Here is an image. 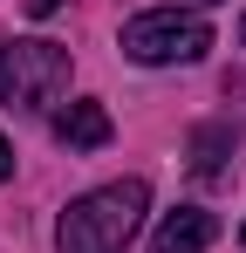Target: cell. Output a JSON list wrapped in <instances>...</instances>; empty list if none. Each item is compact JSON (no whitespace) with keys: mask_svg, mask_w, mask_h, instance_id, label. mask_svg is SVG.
Here are the masks:
<instances>
[{"mask_svg":"<svg viewBox=\"0 0 246 253\" xmlns=\"http://www.w3.org/2000/svg\"><path fill=\"white\" fill-rule=\"evenodd\" d=\"M144 212H151V185H144V178L96 185V192L69 199L62 226H55V247L62 253H123L130 240H137Z\"/></svg>","mask_w":246,"mask_h":253,"instance_id":"6da1fadb","label":"cell"},{"mask_svg":"<svg viewBox=\"0 0 246 253\" xmlns=\"http://www.w3.org/2000/svg\"><path fill=\"white\" fill-rule=\"evenodd\" d=\"M117 48L130 55V62H144V69H164V62H199L205 48H212V28H205L199 14L158 7V14H137V21H123Z\"/></svg>","mask_w":246,"mask_h":253,"instance_id":"7a4b0ae2","label":"cell"},{"mask_svg":"<svg viewBox=\"0 0 246 253\" xmlns=\"http://www.w3.org/2000/svg\"><path fill=\"white\" fill-rule=\"evenodd\" d=\"M62 89H69V48L62 42H7L0 103H14V110H48V103H62Z\"/></svg>","mask_w":246,"mask_h":253,"instance_id":"3957f363","label":"cell"},{"mask_svg":"<svg viewBox=\"0 0 246 253\" xmlns=\"http://www.w3.org/2000/svg\"><path fill=\"white\" fill-rule=\"evenodd\" d=\"M110 110L96 103V96H82V103H69V110H55V137L69 144V151H103L110 144Z\"/></svg>","mask_w":246,"mask_h":253,"instance_id":"277c9868","label":"cell"},{"mask_svg":"<svg viewBox=\"0 0 246 253\" xmlns=\"http://www.w3.org/2000/svg\"><path fill=\"white\" fill-rule=\"evenodd\" d=\"M219 240V219L199 206H178V212H164V226H158V253H205Z\"/></svg>","mask_w":246,"mask_h":253,"instance_id":"5b68a950","label":"cell"},{"mask_svg":"<svg viewBox=\"0 0 246 253\" xmlns=\"http://www.w3.org/2000/svg\"><path fill=\"white\" fill-rule=\"evenodd\" d=\"M219 151H226V130H199V178H219Z\"/></svg>","mask_w":246,"mask_h":253,"instance_id":"8992f818","label":"cell"},{"mask_svg":"<svg viewBox=\"0 0 246 253\" xmlns=\"http://www.w3.org/2000/svg\"><path fill=\"white\" fill-rule=\"evenodd\" d=\"M7 178H14V144L0 137V185H7Z\"/></svg>","mask_w":246,"mask_h":253,"instance_id":"52a82bcc","label":"cell"},{"mask_svg":"<svg viewBox=\"0 0 246 253\" xmlns=\"http://www.w3.org/2000/svg\"><path fill=\"white\" fill-rule=\"evenodd\" d=\"M55 7H62V0H28V14H35V21H48Z\"/></svg>","mask_w":246,"mask_h":253,"instance_id":"ba28073f","label":"cell"},{"mask_svg":"<svg viewBox=\"0 0 246 253\" xmlns=\"http://www.w3.org/2000/svg\"><path fill=\"white\" fill-rule=\"evenodd\" d=\"M0 83H7V42H0Z\"/></svg>","mask_w":246,"mask_h":253,"instance_id":"9c48e42d","label":"cell"},{"mask_svg":"<svg viewBox=\"0 0 246 253\" xmlns=\"http://www.w3.org/2000/svg\"><path fill=\"white\" fill-rule=\"evenodd\" d=\"M192 7H219V0H192Z\"/></svg>","mask_w":246,"mask_h":253,"instance_id":"30bf717a","label":"cell"},{"mask_svg":"<svg viewBox=\"0 0 246 253\" xmlns=\"http://www.w3.org/2000/svg\"><path fill=\"white\" fill-rule=\"evenodd\" d=\"M240 247H246V226H240Z\"/></svg>","mask_w":246,"mask_h":253,"instance_id":"8fae6325","label":"cell"},{"mask_svg":"<svg viewBox=\"0 0 246 253\" xmlns=\"http://www.w3.org/2000/svg\"><path fill=\"white\" fill-rule=\"evenodd\" d=\"M240 42H246V21H240Z\"/></svg>","mask_w":246,"mask_h":253,"instance_id":"7c38bea8","label":"cell"}]
</instances>
